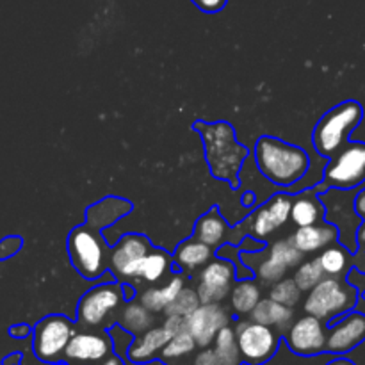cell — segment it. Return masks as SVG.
Masks as SVG:
<instances>
[{
	"instance_id": "d590c367",
	"label": "cell",
	"mask_w": 365,
	"mask_h": 365,
	"mask_svg": "<svg viewBox=\"0 0 365 365\" xmlns=\"http://www.w3.org/2000/svg\"><path fill=\"white\" fill-rule=\"evenodd\" d=\"M20 245H21L20 237H7L6 241L0 245V257L6 259V257L14 255V253L18 252V248H20Z\"/></svg>"
},
{
	"instance_id": "e0dca14e",
	"label": "cell",
	"mask_w": 365,
	"mask_h": 365,
	"mask_svg": "<svg viewBox=\"0 0 365 365\" xmlns=\"http://www.w3.org/2000/svg\"><path fill=\"white\" fill-rule=\"evenodd\" d=\"M303 257L305 255L289 241H278L269 248V255L260 260L257 274L266 284H274L282 280L291 267H298L303 262Z\"/></svg>"
},
{
	"instance_id": "d6a6232c",
	"label": "cell",
	"mask_w": 365,
	"mask_h": 365,
	"mask_svg": "<svg viewBox=\"0 0 365 365\" xmlns=\"http://www.w3.org/2000/svg\"><path fill=\"white\" fill-rule=\"evenodd\" d=\"M269 298L292 309L299 302V298H302V291H299V287L296 285V282L292 278H282V280L273 284Z\"/></svg>"
},
{
	"instance_id": "9a60e30c",
	"label": "cell",
	"mask_w": 365,
	"mask_h": 365,
	"mask_svg": "<svg viewBox=\"0 0 365 365\" xmlns=\"http://www.w3.org/2000/svg\"><path fill=\"white\" fill-rule=\"evenodd\" d=\"M365 341V314L348 312L327 330V351L344 355Z\"/></svg>"
},
{
	"instance_id": "7bdbcfd3",
	"label": "cell",
	"mask_w": 365,
	"mask_h": 365,
	"mask_svg": "<svg viewBox=\"0 0 365 365\" xmlns=\"http://www.w3.org/2000/svg\"><path fill=\"white\" fill-rule=\"evenodd\" d=\"M327 365H356V364H353L351 360H348V359H335V360H331V362H328Z\"/></svg>"
},
{
	"instance_id": "ab89813d",
	"label": "cell",
	"mask_w": 365,
	"mask_h": 365,
	"mask_svg": "<svg viewBox=\"0 0 365 365\" xmlns=\"http://www.w3.org/2000/svg\"><path fill=\"white\" fill-rule=\"evenodd\" d=\"M356 242H359V252H365V223H360L356 232Z\"/></svg>"
},
{
	"instance_id": "74e56055",
	"label": "cell",
	"mask_w": 365,
	"mask_h": 365,
	"mask_svg": "<svg viewBox=\"0 0 365 365\" xmlns=\"http://www.w3.org/2000/svg\"><path fill=\"white\" fill-rule=\"evenodd\" d=\"M214 349H203L198 356H196L195 365H214Z\"/></svg>"
},
{
	"instance_id": "2e32d148",
	"label": "cell",
	"mask_w": 365,
	"mask_h": 365,
	"mask_svg": "<svg viewBox=\"0 0 365 365\" xmlns=\"http://www.w3.org/2000/svg\"><path fill=\"white\" fill-rule=\"evenodd\" d=\"M113 351V341L95 331H75L64 349V359L77 364H96Z\"/></svg>"
},
{
	"instance_id": "ac0fdd59",
	"label": "cell",
	"mask_w": 365,
	"mask_h": 365,
	"mask_svg": "<svg viewBox=\"0 0 365 365\" xmlns=\"http://www.w3.org/2000/svg\"><path fill=\"white\" fill-rule=\"evenodd\" d=\"M339 239V228L334 223L309 225V227H298L294 234L291 235L289 242L296 250L307 255V253H316L324 250L327 246L334 245Z\"/></svg>"
},
{
	"instance_id": "d4e9b609",
	"label": "cell",
	"mask_w": 365,
	"mask_h": 365,
	"mask_svg": "<svg viewBox=\"0 0 365 365\" xmlns=\"http://www.w3.org/2000/svg\"><path fill=\"white\" fill-rule=\"evenodd\" d=\"M127 212H130V205L127 202L120 198H106L88 210V225L102 230Z\"/></svg>"
},
{
	"instance_id": "7402d4cb",
	"label": "cell",
	"mask_w": 365,
	"mask_h": 365,
	"mask_svg": "<svg viewBox=\"0 0 365 365\" xmlns=\"http://www.w3.org/2000/svg\"><path fill=\"white\" fill-rule=\"evenodd\" d=\"M250 316L255 323L266 324V327L277 328V330H287L291 327L294 314H292L291 307H285L274 299L267 298L260 299L255 309L250 312Z\"/></svg>"
},
{
	"instance_id": "7c38bea8",
	"label": "cell",
	"mask_w": 365,
	"mask_h": 365,
	"mask_svg": "<svg viewBox=\"0 0 365 365\" xmlns=\"http://www.w3.org/2000/svg\"><path fill=\"white\" fill-rule=\"evenodd\" d=\"M228 321H230V316L217 303H200L189 316L184 317L185 330L191 334L200 348L212 344L217 331L227 327Z\"/></svg>"
},
{
	"instance_id": "f35d334b",
	"label": "cell",
	"mask_w": 365,
	"mask_h": 365,
	"mask_svg": "<svg viewBox=\"0 0 365 365\" xmlns=\"http://www.w3.org/2000/svg\"><path fill=\"white\" fill-rule=\"evenodd\" d=\"M355 212L359 214L360 217H365V185H364V187H360V191L356 192Z\"/></svg>"
},
{
	"instance_id": "4316f807",
	"label": "cell",
	"mask_w": 365,
	"mask_h": 365,
	"mask_svg": "<svg viewBox=\"0 0 365 365\" xmlns=\"http://www.w3.org/2000/svg\"><path fill=\"white\" fill-rule=\"evenodd\" d=\"M171 269V257L164 250H150L143 259L141 267H139L138 278H143L148 284H157L163 280Z\"/></svg>"
},
{
	"instance_id": "f1b7e54d",
	"label": "cell",
	"mask_w": 365,
	"mask_h": 365,
	"mask_svg": "<svg viewBox=\"0 0 365 365\" xmlns=\"http://www.w3.org/2000/svg\"><path fill=\"white\" fill-rule=\"evenodd\" d=\"M317 260H319L324 277L341 278L349 269V250L344 246L330 245L323 250Z\"/></svg>"
},
{
	"instance_id": "8fae6325",
	"label": "cell",
	"mask_w": 365,
	"mask_h": 365,
	"mask_svg": "<svg viewBox=\"0 0 365 365\" xmlns=\"http://www.w3.org/2000/svg\"><path fill=\"white\" fill-rule=\"evenodd\" d=\"M235 282V266L227 259H216L202 267L198 277L200 303H220L230 294Z\"/></svg>"
},
{
	"instance_id": "7a4b0ae2",
	"label": "cell",
	"mask_w": 365,
	"mask_h": 365,
	"mask_svg": "<svg viewBox=\"0 0 365 365\" xmlns=\"http://www.w3.org/2000/svg\"><path fill=\"white\" fill-rule=\"evenodd\" d=\"M202 132L205 157L210 173L220 180H235V175L241 170L248 150L235 141V132L227 121L217 123L195 125Z\"/></svg>"
},
{
	"instance_id": "f546056e",
	"label": "cell",
	"mask_w": 365,
	"mask_h": 365,
	"mask_svg": "<svg viewBox=\"0 0 365 365\" xmlns=\"http://www.w3.org/2000/svg\"><path fill=\"white\" fill-rule=\"evenodd\" d=\"M214 365H237L239 364V349L235 342V330L230 327H225L217 331L214 339Z\"/></svg>"
},
{
	"instance_id": "52a82bcc",
	"label": "cell",
	"mask_w": 365,
	"mask_h": 365,
	"mask_svg": "<svg viewBox=\"0 0 365 365\" xmlns=\"http://www.w3.org/2000/svg\"><path fill=\"white\" fill-rule=\"evenodd\" d=\"M123 285L103 282L89 289L77 307V321L86 328H96L106 323L123 303Z\"/></svg>"
},
{
	"instance_id": "83f0119b",
	"label": "cell",
	"mask_w": 365,
	"mask_h": 365,
	"mask_svg": "<svg viewBox=\"0 0 365 365\" xmlns=\"http://www.w3.org/2000/svg\"><path fill=\"white\" fill-rule=\"evenodd\" d=\"M152 312L146 307H143L141 303H128L120 314V327L128 334H143L148 328H152Z\"/></svg>"
},
{
	"instance_id": "4dcf8cb0",
	"label": "cell",
	"mask_w": 365,
	"mask_h": 365,
	"mask_svg": "<svg viewBox=\"0 0 365 365\" xmlns=\"http://www.w3.org/2000/svg\"><path fill=\"white\" fill-rule=\"evenodd\" d=\"M323 278H324V273H323V269H321L319 260L314 259V260H309V262L299 264L292 280L296 282V285L299 287V291L309 292L310 289L316 287V285L319 284Z\"/></svg>"
},
{
	"instance_id": "b9f144b4",
	"label": "cell",
	"mask_w": 365,
	"mask_h": 365,
	"mask_svg": "<svg viewBox=\"0 0 365 365\" xmlns=\"http://www.w3.org/2000/svg\"><path fill=\"white\" fill-rule=\"evenodd\" d=\"M100 365H123V364H121V360L118 359V356L109 355L107 359L102 360V364H100Z\"/></svg>"
},
{
	"instance_id": "f6af8a7d",
	"label": "cell",
	"mask_w": 365,
	"mask_h": 365,
	"mask_svg": "<svg viewBox=\"0 0 365 365\" xmlns=\"http://www.w3.org/2000/svg\"><path fill=\"white\" fill-rule=\"evenodd\" d=\"M56 365H63V364H56Z\"/></svg>"
},
{
	"instance_id": "ffe728a7",
	"label": "cell",
	"mask_w": 365,
	"mask_h": 365,
	"mask_svg": "<svg viewBox=\"0 0 365 365\" xmlns=\"http://www.w3.org/2000/svg\"><path fill=\"white\" fill-rule=\"evenodd\" d=\"M210 260H212V248L195 237L180 242L173 253V262L180 271L202 269Z\"/></svg>"
},
{
	"instance_id": "603a6c76",
	"label": "cell",
	"mask_w": 365,
	"mask_h": 365,
	"mask_svg": "<svg viewBox=\"0 0 365 365\" xmlns=\"http://www.w3.org/2000/svg\"><path fill=\"white\" fill-rule=\"evenodd\" d=\"M184 277L173 274V277H171L166 284L160 285V287L146 289L141 294V302L139 303H141L143 307H146L150 312H164L166 307L170 305V303L177 298L178 292L184 289Z\"/></svg>"
},
{
	"instance_id": "30bf717a",
	"label": "cell",
	"mask_w": 365,
	"mask_h": 365,
	"mask_svg": "<svg viewBox=\"0 0 365 365\" xmlns=\"http://www.w3.org/2000/svg\"><path fill=\"white\" fill-rule=\"evenodd\" d=\"M152 250L148 239L139 234H127L109 253V267L121 280H134L139 274L143 259Z\"/></svg>"
},
{
	"instance_id": "836d02e7",
	"label": "cell",
	"mask_w": 365,
	"mask_h": 365,
	"mask_svg": "<svg viewBox=\"0 0 365 365\" xmlns=\"http://www.w3.org/2000/svg\"><path fill=\"white\" fill-rule=\"evenodd\" d=\"M198 305H200V298H198V294H196L195 289L184 287L180 292H178L177 298H175L173 302L166 307V310H164V312H166V316L185 317V316H189V314H191Z\"/></svg>"
},
{
	"instance_id": "5b68a950",
	"label": "cell",
	"mask_w": 365,
	"mask_h": 365,
	"mask_svg": "<svg viewBox=\"0 0 365 365\" xmlns=\"http://www.w3.org/2000/svg\"><path fill=\"white\" fill-rule=\"evenodd\" d=\"M68 255L71 264L88 280L102 277L109 266V252L102 234L91 225H81L68 235Z\"/></svg>"
},
{
	"instance_id": "ba28073f",
	"label": "cell",
	"mask_w": 365,
	"mask_h": 365,
	"mask_svg": "<svg viewBox=\"0 0 365 365\" xmlns=\"http://www.w3.org/2000/svg\"><path fill=\"white\" fill-rule=\"evenodd\" d=\"M75 334V327L68 317L48 316L34 328V353L39 360L57 364L64 356L68 342Z\"/></svg>"
},
{
	"instance_id": "d6986e66",
	"label": "cell",
	"mask_w": 365,
	"mask_h": 365,
	"mask_svg": "<svg viewBox=\"0 0 365 365\" xmlns=\"http://www.w3.org/2000/svg\"><path fill=\"white\" fill-rule=\"evenodd\" d=\"M171 339V334L164 327L160 328H148L146 331L139 334L135 341L128 348V359L135 364L148 362L150 359L160 353V349L168 344Z\"/></svg>"
},
{
	"instance_id": "8d00e7d4",
	"label": "cell",
	"mask_w": 365,
	"mask_h": 365,
	"mask_svg": "<svg viewBox=\"0 0 365 365\" xmlns=\"http://www.w3.org/2000/svg\"><path fill=\"white\" fill-rule=\"evenodd\" d=\"M164 328H166V330L170 331L171 335L180 334V331L185 330L184 317H180V316H168L166 323H164Z\"/></svg>"
},
{
	"instance_id": "ee69618b",
	"label": "cell",
	"mask_w": 365,
	"mask_h": 365,
	"mask_svg": "<svg viewBox=\"0 0 365 365\" xmlns=\"http://www.w3.org/2000/svg\"><path fill=\"white\" fill-rule=\"evenodd\" d=\"M364 299H365V291H364Z\"/></svg>"
},
{
	"instance_id": "9c48e42d",
	"label": "cell",
	"mask_w": 365,
	"mask_h": 365,
	"mask_svg": "<svg viewBox=\"0 0 365 365\" xmlns=\"http://www.w3.org/2000/svg\"><path fill=\"white\" fill-rule=\"evenodd\" d=\"M239 356L250 365H260L273 359L278 349V335L274 328L248 321L235 328Z\"/></svg>"
},
{
	"instance_id": "e575fe53",
	"label": "cell",
	"mask_w": 365,
	"mask_h": 365,
	"mask_svg": "<svg viewBox=\"0 0 365 365\" xmlns=\"http://www.w3.org/2000/svg\"><path fill=\"white\" fill-rule=\"evenodd\" d=\"M198 9H202L203 13H217V11L223 9L227 6L228 0H191Z\"/></svg>"
},
{
	"instance_id": "484cf974",
	"label": "cell",
	"mask_w": 365,
	"mask_h": 365,
	"mask_svg": "<svg viewBox=\"0 0 365 365\" xmlns=\"http://www.w3.org/2000/svg\"><path fill=\"white\" fill-rule=\"evenodd\" d=\"M260 299H262V294H260L259 284L248 280V278L237 282L230 291V305L234 312L239 314V316L252 312Z\"/></svg>"
},
{
	"instance_id": "5bb4252c",
	"label": "cell",
	"mask_w": 365,
	"mask_h": 365,
	"mask_svg": "<svg viewBox=\"0 0 365 365\" xmlns=\"http://www.w3.org/2000/svg\"><path fill=\"white\" fill-rule=\"evenodd\" d=\"M292 198L287 192H278L269 202L255 210L250 217V230L259 241H264L271 234L284 227L291 220Z\"/></svg>"
},
{
	"instance_id": "6da1fadb",
	"label": "cell",
	"mask_w": 365,
	"mask_h": 365,
	"mask_svg": "<svg viewBox=\"0 0 365 365\" xmlns=\"http://www.w3.org/2000/svg\"><path fill=\"white\" fill-rule=\"evenodd\" d=\"M255 163L267 180L282 187L294 185L305 177L310 168L305 150L273 135H262L257 141Z\"/></svg>"
},
{
	"instance_id": "44dd1931",
	"label": "cell",
	"mask_w": 365,
	"mask_h": 365,
	"mask_svg": "<svg viewBox=\"0 0 365 365\" xmlns=\"http://www.w3.org/2000/svg\"><path fill=\"white\" fill-rule=\"evenodd\" d=\"M324 220V207L316 191H303L292 200L291 221L296 227H309Z\"/></svg>"
},
{
	"instance_id": "4fadbf2b",
	"label": "cell",
	"mask_w": 365,
	"mask_h": 365,
	"mask_svg": "<svg viewBox=\"0 0 365 365\" xmlns=\"http://www.w3.org/2000/svg\"><path fill=\"white\" fill-rule=\"evenodd\" d=\"M287 344L292 351L303 356L327 351V328L323 321L307 314L296 323H291L287 328Z\"/></svg>"
},
{
	"instance_id": "60d3db41",
	"label": "cell",
	"mask_w": 365,
	"mask_h": 365,
	"mask_svg": "<svg viewBox=\"0 0 365 365\" xmlns=\"http://www.w3.org/2000/svg\"><path fill=\"white\" fill-rule=\"evenodd\" d=\"M27 334H29V328L25 327V324H20V327L11 328V335H14V337H25Z\"/></svg>"
},
{
	"instance_id": "8992f818",
	"label": "cell",
	"mask_w": 365,
	"mask_h": 365,
	"mask_svg": "<svg viewBox=\"0 0 365 365\" xmlns=\"http://www.w3.org/2000/svg\"><path fill=\"white\" fill-rule=\"evenodd\" d=\"M365 184V143H346L324 170V184L319 189L334 187L349 191Z\"/></svg>"
},
{
	"instance_id": "cb8c5ba5",
	"label": "cell",
	"mask_w": 365,
	"mask_h": 365,
	"mask_svg": "<svg viewBox=\"0 0 365 365\" xmlns=\"http://www.w3.org/2000/svg\"><path fill=\"white\" fill-rule=\"evenodd\" d=\"M227 221H225V217L216 209L203 214L195 225V239L205 242L210 248H216V246L223 245L225 239H227Z\"/></svg>"
},
{
	"instance_id": "3957f363",
	"label": "cell",
	"mask_w": 365,
	"mask_h": 365,
	"mask_svg": "<svg viewBox=\"0 0 365 365\" xmlns=\"http://www.w3.org/2000/svg\"><path fill=\"white\" fill-rule=\"evenodd\" d=\"M364 107L355 100H348L328 110L314 128V148L323 157H331L348 143L349 134L360 125Z\"/></svg>"
},
{
	"instance_id": "277c9868",
	"label": "cell",
	"mask_w": 365,
	"mask_h": 365,
	"mask_svg": "<svg viewBox=\"0 0 365 365\" xmlns=\"http://www.w3.org/2000/svg\"><path fill=\"white\" fill-rule=\"evenodd\" d=\"M359 302V291L339 277H324L309 291L303 309L309 316L321 321H331L351 312Z\"/></svg>"
},
{
	"instance_id": "1f68e13d",
	"label": "cell",
	"mask_w": 365,
	"mask_h": 365,
	"mask_svg": "<svg viewBox=\"0 0 365 365\" xmlns=\"http://www.w3.org/2000/svg\"><path fill=\"white\" fill-rule=\"evenodd\" d=\"M196 348L195 339L191 337L187 330L180 331V334L171 335V339L168 341V344L160 349V355H163L164 360H173L180 359V356L189 355L192 349Z\"/></svg>"
}]
</instances>
